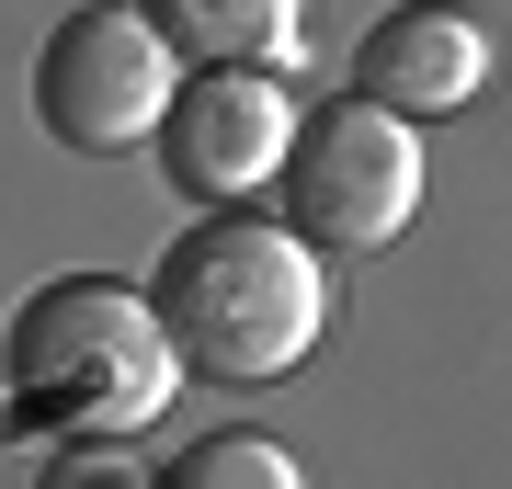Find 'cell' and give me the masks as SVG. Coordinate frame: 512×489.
<instances>
[{"label":"cell","instance_id":"obj_1","mask_svg":"<svg viewBox=\"0 0 512 489\" xmlns=\"http://www.w3.org/2000/svg\"><path fill=\"white\" fill-rule=\"evenodd\" d=\"M148 319H160L171 364L217 387H274L308 364L319 319H330V285H319V251L296 239L285 217H205L160 251L148 273Z\"/></svg>","mask_w":512,"mask_h":489},{"label":"cell","instance_id":"obj_2","mask_svg":"<svg viewBox=\"0 0 512 489\" xmlns=\"http://www.w3.org/2000/svg\"><path fill=\"white\" fill-rule=\"evenodd\" d=\"M171 342L148 319L137 285L114 273H57L12 308L0 330V399H12L23 433H57V444H126L160 421L171 399Z\"/></svg>","mask_w":512,"mask_h":489},{"label":"cell","instance_id":"obj_3","mask_svg":"<svg viewBox=\"0 0 512 489\" xmlns=\"http://www.w3.org/2000/svg\"><path fill=\"white\" fill-rule=\"evenodd\" d=\"M285 228L308 251H387L421 217V137L387 103L342 91V103H308L285 137Z\"/></svg>","mask_w":512,"mask_h":489},{"label":"cell","instance_id":"obj_4","mask_svg":"<svg viewBox=\"0 0 512 489\" xmlns=\"http://www.w3.org/2000/svg\"><path fill=\"white\" fill-rule=\"evenodd\" d=\"M171 69H183V57L148 35L137 0H80L46 35V57H35V126L57 148H80V160H114V148H137L160 126Z\"/></svg>","mask_w":512,"mask_h":489},{"label":"cell","instance_id":"obj_5","mask_svg":"<svg viewBox=\"0 0 512 489\" xmlns=\"http://www.w3.org/2000/svg\"><path fill=\"white\" fill-rule=\"evenodd\" d=\"M148 137H160V171L194 205H239V194H262L285 171L296 103H285L274 69H194V80H171V103H160Z\"/></svg>","mask_w":512,"mask_h":489},{"label":"cell","instance_id":"obj_6","mask_svg":"<svg viewBox=\"0 0 512 489\" xmlns=\"http://www.w3.org/2000/svg\"><path fill=\"white\" fill-rule=\"evenodd\" d=\"M478 80H490V35H478L467 12H444V0H399V12L365 23V46H353V91L387 103L399 126L478 103Z\"/></svg>","mask_w":512,"mask_h":489},{"label":"cell","instance_id":"obj_7","mask_svg":"<svg viewBox=\"0 0 512 489\" xmlns=\"http://www.w3.org/2000/svg\"><path fill=\"white\" fill-rule=\"evenodd\" d=\"M137 12L183 69H285L308 0H137Z\"/></svg>","mask_w":512,"mask_h":489},{"label":"cell","instance_id":"obj_8","mask_svg":"<svg viewBox=\"0 0 512 489\" xmlns=\"http://www.w3.org/2000/svg\"><path fill=\"white\" fill-rule=\"evenodd\" d=\"M148 489H308V478H296V455L274 433H205V444L171 455Z\"/></svg>","mask_w":512,"mask_h":489}]
</instances>
